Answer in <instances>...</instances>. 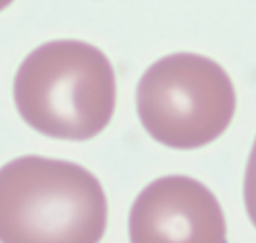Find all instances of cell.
Returning a JSON list of instances; mask_svg holds the SVG:
<instances>
[{"mask_svg":"<svg viewBox=\"0 0 256 243\" xmlns=\"http://www.w3.org/2000/svg\"><path fill=\"white\" fill-rule=\"evenodd\" d=\"M12 2H14V0H0V12H2L4 9H7Z\"/></svg>","mask_w":256,"mask_h":243,"instance_id":"8992f818","label":"cell"},{"mask_svg":"<svg viewBox=\"0 0 256 243\" xmlns=\"http://www.w3.org/2000/svg\"><path fill=\"white\" fill-rule=\"evenodd\" d=\"M106 218L102 183L80 165L28 155L0 168V241L95 243Z\"/></svg>","mask_w":256,"mask_h":243,"instance_id":"7a4b0ae2","label":"cell"},{"mask_svg":"<svg viewBox=\"0 0 256 243\" xmlns=\"http://www.w3.org/2000/svg\"><path fill=\"white\" fill-rule=\"evenodd\" d=\"M14 100L24 122L52 138L84 142L104 132L115 112V70L100 49L54 40L18 67Z\"/></svg>","mask_w":256,"mask_h":243,"instance_id":"6da1fadb","label":"cell"},{"mask_svg":"<svg viewBox=\"0 0 256 243\" xmlns=\"http://www.w3.org/2000/svg\"><path fill=\"white\" fill-rule=\"evenodd\" d=\"M236 108L230 75L208 57L178 52L150 65L138 82L136 110L158 143L178 150L222 137Z\"/></svg>","mask_w":256,"mask_h":243,"instance_id":"3957f363","label":"cell"},{"mask_svg":"<svg viewBox=\"0 0 256 243\" xmlns=\"http://www.w3.org/2000/svg\"><path fill=\"white\" fill-rule=\"evenodd\" d=\"M244 205L250 220L256 226V140L250 153L246 175H244Z\"/></svg>","mask_w":256,"mask_h":243,"instance_id":"5b68a950","label":"cell"},{"mask_svg":"<svg viewBox=\"0 0 256 243\" xmlns=\"http://www.w3.org/2000/svg\"><path fill=\"white\" fill-rule=\"evenodd\" d=\"M128 231L133 243L226 241V221L216 196L183 175L158 178L136 196Z\"/></svg>","mask_w":256,"mask_h":243,"instance_id":"277c9868","label":"cell"}]
</instances>
